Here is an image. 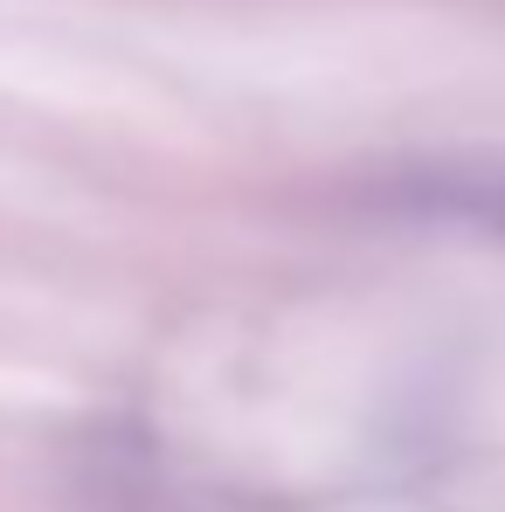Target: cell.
Listing matches in <instances>:
<instances>
[{"label":"cell","instance_id":"cell-1","mask_svg":"<svg viewBox=\"0 0 505 512\" xmlns=\"http://www.w3.org/2000/svg\"><path fill=\"white\" fill-rule=\"evenodd\" d=\"M395 201L409 215L464 222L471 236L505 243V160H436L395 180Z\"/></svg>","mask_w":505,"mask_h":512}]
</instances>
